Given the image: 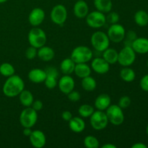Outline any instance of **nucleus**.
I'll return each mask as SVG.
<instances>
[{
    "label": "nucleus",
    "instance_id": "9d476101",
    "mask_svg": "<svg viewBox=\"0 0 148 148\" xmlns=\"http://www.w3.org/2000/svg\"><path fill=\"white\" fill-rule=\"evenodd\" d=\"M51 21L57 25H63L67 19V10L63 4H56L51 11Z\"/></svg>",
    "mask_w": 148,
    "mask_h": 148
},
{
    "label": "nucleus",
    "instance_id": "bb28decb",
    "mask_svg": "<svg viewBox=\"0 0 148 148\" xmlns=\"http://www.w3.org/2000/svg\"><path fill=\"white\" fill-rule=\"evenodd\" d=\"M81 85L84 90L87 91V92H92L96 88L97 82L95 78L90 75L86 77L82 78V81H81Z\"/></svg>",
    "mask_w": 148,
    "mask_h": 148
},
{
    "label": "nucleus",
    "instance_id": "ea45409f",
    "mask_svg": "<svg viewBox=\"0 0 148 148\" xmlns=\"http://www.w3.org/2000/svg\"><path fill=\"white\" fill-rule=\"evenodd\" d=\"M30 107H32L35 111H38L42 110V108H43V103L41 101H40V100H36V101H33Z\"/></svg>",
    "mask_w": 148,
    "mask_h": 148
},
{
    "label": "nucleus",
    "instance_id": "4468645a",
    "mask_svg": "<svg viewBox=\"0 0 148 148\" xmlns=\"http://www.w3.org/2000/svg\"><path fill=\"white\" fill-rule=\"evenodd\" d=\"M91 69L98 75H104L110 70V64L103 58L98 56L91 62Z\"/></svg>",
    "mask_w": 148,
    "mask_h": 148
},
{
    "label": "nucleus",
    "instance_id": "6e6552de",
    "mask_svg": "<svg viewBox=\"0 0 148 148\" xmlns=\"http://www.w3.org/2000/svg\"><path fill=\"white\" fill-rule=\"evenodd\" d=\"M85 19H86V23L88 25L92 28H101L103 27L106 23V15L104 13L98 10L88 13Z\"/></svg>",
    "mask_w": 148,
    "mask_h": 148
},
{
    "label": "nucleus",
    "instance_id": "6ab92c4d",
    "mask_svg": "<svg viewBox=\"0 0 148 148\" xmlns=\"http://www.w3.org/2000/svg\"><path fill=\"white\" fill-rule=\"evenodd\" d=\"M111 103V99L109 95L106 93L101 94L95 100L94 106L97 110L106 111Z\"/></svg>",
    "mask_w": 148,
    "mask_h": 148
},
{
    "label": "nucleus",
    "instance_id": "f257e3e1",
    "mask_svg": "<svg viewBox=\"0 0 148 148\" xmlns=\"http://www.w3.org/2000/svg\"><path fill=\"white\" fill-rule=\"evenodd\" d=\"M25 89V82L19 75H13L7 77L2 87V92L8 98L18 96Z\"/></svg>",
    "mask_w": 148,
    "mask_h": 148
},
{
    "label": "nucleus",
    "instance_id": "e433bc0d",
    "mask_svg": "<svg viewBox=\"0 0 148 148\" xmlns=\"http://www.w3.org/2000/svg\"><path fill=\"white\" fill-rule=\"evenodd\" d=\"M37 53H38V49L30 46V47L27 48V49H26L25 57L27 58V59L32 60V59H34L37 56Z\"/></svg>",
    "mask_w": 148,
    "mask_h": 148
},
{
    "label": "nucleus",
    "instance_id": "7ed1b4c3",
    "mask_svg": "<svg viewBox=\"0 0 148 148\" xmlns=\"http://www.w3.org/2000/svg\"><path fill=\"white\" fill-rule=\"evenodd\" d=\"M27 40L30 46L36 49H39L46 45L47 37L43 29L38 27H33L29 31L27 35Z\"/></svg>",
    "mask_w": 148,
    "mask_h": 148
},
{
    "label": "nucleus",
    "instance_id": "1a4fd4ad",
    "mask_svg": "<svg viewBox=\"0 0 148 148\" xmlns=\"http://www.w3.org/2000/svg\"><path fill=\"white\" fill-rule=\"evenodd\" d=\"M136 59V53L130 46H124L119 52L118 63L122 66H130L134 64Z\"/></svg>",
    "mask_w": 148,
    "mask_h": 148
},
{
    "label": "nucleus",
    "instance_id": "7c9ffc66",
    "mask_svg": "<svg viewBox=\"0 0 148 148\" xmlns=\"http://www.w3.org/2000/svg\"><path fill=\"white\" fill-rule=\"evenodd\" d=\"M94 111V107L89 104H83L78 108V114L82 118H90Z\"/></svg>",
    "mask_w": 148,
    "mask_h": 148
},
{
    "label": "nucleus",
    "instance_id": "2eb2a0df",
    "mask_svg": "<svg viewBox=\"0 0 148 148\" xmlns=\"http://www.w3.org/2000/svg\"><path fill=\"white\" fill-rule=\"evenodd\" d=\"M29 139L32 146L36 148H42L46 145V135L40 130H33Z\"/></svg>",
    "mask_w": 148,
    "mask_h": 148
},
{
    "label": "nucleus",
    "instance_id": "a18cd8bd",
    "mask_svg": "<svg viewBox=\"0 0 148 148\" xmlns=\"http://www.w3.org/2000/svg\"><path fill=\"white\" fill-rule=\"evenodd\" d=\"M8 0H0V4H3V3L6 2V1H7Z\"/></svg>",
    "mask_w": 148,
    "mask_h": 148
},
{
    "label": "nucleus",
    "instance_id": "c03bdc74",
    "mask_svg": "<svg viewBox=\"0 0 148 148\" xmlns=\"http://www.w3.org/2000/svg\"><path fill=\"white\" fill-rule=\"evenodd\" d=\"M102 148H116V146L114 144H111V143H106V144H104L103 145H102Z\"/></svg>",
    "mask_w": 148,
    "mask_h": 148
},
{
    "label": "nucleus",
    "instance_id": "09e8293b",
    "mask_svg": "<svg viewBox=\"0 0 148 148\" xmlns=\"http://www.w3.org/2000/svg\"><path fill=\"white\" fill-rule=\"evenodd\" d=\"M76 1H77V0H76Z\"/></svg>",
    "mask_w": 148,
    "mask_h": 148
},
{
    "label": "nucleus",
    "instance_id": "58836bf2",
    "mask_svg": "<svg viewBox=\"0 0 148 148\" xmlns=\"http://www.w3.org/2000/svg\"><path fill=\"white\" fill-rule=\"evenodd\" d=\"M140 86L143 91L148 92V75H145L141 78Z\"/></svg>",
    "mask_w": 148,
    "mask_h": 148
},
{
    "label": "nucleus",
    "instance_id": "39448f33",
    "mask_svg": "<svg viewBox=\"0 0 148 148\" xmlns=\"http://www.w3.org/2000/svg\"><path fill=\"white\" fill-rule=\"evenodd\" d=\"M19 120L23 128H32L38 121L37 111H35L32 107H25V108L20 113Z\"/></svg>",
    "mask_w": 148,
    "mask_h": 148
},
{
    "label": "nucleus",
    "instance_id": "79ce46f5",
    "mask_svg": "<svg viewBox=\"0 0 148 148\" xmlns=\"http://www.w3.org/2000/svg\"><path fill=\"white\" fill-rule=\"evenodd\" d=\"M32 132H33V130H31V128H28V127H25L24 130H23V134H24L25 137H30V134H32Z\"/></svg>",
    "mask_w": 148,
    "mask_h": 148
},
{
    "label": "nucleus",
    "instance_id": "de8ad7c7",
    "mask_svg": "<svg viewBox=\"0 0 148 148\" xmlns=\"http://www.w3.org/2000/svg\"><path fill=\"white\" fill-rule=\"evenodd\" d=\"M147 67H148V60H147Z\"/></svg>",
    "mask_w": 148,
    "mask_h": 148
},
{
    "label": "nucleus",
    "instance_id": "473e14b6",
    "mask_svg": "<svg viewBox=\"0 0 148 148\" xmlns=\"http://www.w3.org/2000/svg\"><path fill=\"white\" fill-rule=\"evenodd\" d=\"M137 38V33L134 30H129L128 32H126L125 36H124V38L123 40L124 46H130V47H132V43Z\"/></svg>",
    "mask_w": 148,
    "mask_h": 148
},
{
    "label": "nucleus",
    "instance_id": "cd10ccee",
    "mask_svg": "<svg viewBox=\"0 0 148 148\" xmlns=\"http://www.w3.org/2000/svg\"><path fill=\"white\" fill-rule=\"evenodd\" d=\"M120 77L126 82H132L136 77L135 72L129 66H124L120 71Z\"/></svg>",
    "mask_w": 148,
    "mask_h": 148
},
{
    "label": "nucleus",
    "instance_id": "5701e85b",
    "mask_svg": "<svg viewBox=\"0 0 148 148\" xmlns=\"http://www.w3.org/2000/svg\"><path fill=\"white\" fill-rule=\"evenodd\" d=\"M74 72L77 77L82 79L90 75L91 67L87 63L76 64Z\"/></svg>",
    "mask_w": 148,
    "mask_h": 148
},
{
    "label": "nucleus",
    "instance_id": "c85d7f7f",
    "mask_svg": "<svg viewBox=\"0 0 148 148\" xmlns=\"http://www.w3.org/2000/svg\"><path fill=\"white\" fill-rule=\"evenodd\" d=\"M134 20L137 25L145 27L148 24V13L145 10H138L134 14Z\"/></svg>",
    "mask_w": 148,
    "mask_h": 148
},
{
    "label": "nucleus",
    "instance_id": "a211bd4d",
    "mask_svg": "<svg viewBox=\"0 0 148 148\" xmlns=\"http://www.w3.org/2000/svg\"><path fill=\"white\" fill-rule=\"evenodd\" d=\"M27 77H28L29 80L33 83H42V82H44L46 79V73L45 72V69L35 68L29 72Z\"/></svg>",
    "mask_w": 148,
    "mask_h": 148
},
{
    "label": "nucleus",
    "instance_id": "2f4dec72",
    "mask_svg": "<svg viewBox=\"0 0 148 148\" xmlns=\"http://www.w3.org/2000/svg\"><path fill=\"white\" fill-rule=\"evenodd\" d=\"M84 145L87 148H98L100 146V143L98 139L92 135H88L84 139Z\"/></svg>",
    "mask_w": 148,
    "mask_h": 148
},
{
    "label": "nucleus",
    "instance_id": "c756f323",
    "mask_svg": "<svg viewBox=\"0 0 148 148\" xmlns=\"http://www.w3.org/2000/svg\"><path fill=\"white\" fill-rule=\"evenodd\" d=\"M15 73V69L12 64L8 62H4L0 65V74L2 76L9 77Z\"/></svg>",
    "mask_w": 148,
    "mask_h": 148
},
{
    "label": "nucleus",
    "instance_id": "423d86ee",
    "mask_svg": "<svg viewBox=\"0 0 148 148\" xmlns=\"http://www.w3.org/2000/svg\"><path fill=\"white\" fill-rule=\"evenodd\" d=\"M106 114L108 121L114 126H119L124 121V114L123 109L118 105H110L106 110Z\"/></svg>",
    "mask_w": 148,
    "mask_h": 148
},
{
    "label": "nucleus",
    "instance_id": "f03ea898",
    "mask_svg": "<svg viewBox=\"0 0 148 148\" xmlns=\"http://www.w3.org/2000/svg\"><path fill=\"white\" fill-rule=\"evenodd\" d=\"M90 43L95 51L102 53L110 46V39L107 33L98 30L92 33L90 38Z\"/></svg>",
    "mask_w": 148,
    "mask_h": 148
},
{
    "label": "nucleus",
    "instance_id": "412c9836",
    "mask_svg": "<svg viewBox=\"0 0 148 148\" xmlns=\"http://www.w3.org/2000/svg\"><path fill=\"white\" fill-rule=\"evenodd\" d=\"M69 129L75 133H81L85 130V122L82 117L75 116L69 121Z\"/></svg>",
    "mask_w": 148,
    "mask_h": 148
},
{
    "label": "nucleus",
    "instance_id": "f704fd0d",
    "mask_svg": "<svg viewBox=\"0 0 148 148\" xmlns=\"http://www.w3.org/2000/svg\"><path fill=\"white\" fill-rule=\"evenodd\" d=\"M119 14L116 12H108V14L106 15V23H109L110 25L118 23L119 21Z\"/></svg>",
    "mask_w": 148,
    "mask_h": 148
},
{
    "label": "nucleus",
    "instance_id": "9b49d317",
    "mask_svg": "<svg viewBox=\"0 0 148 148\" xmlns=\"http://www.w3.org/2000/svg\"><path fill=\"white\" fill-rule=\"evenodd\" d=\"M126 34V30L124 26L119 23L112 24L108 27L107 35L110 39V41L118 43L123 41Z\"/></svg>",
    "mask_w": 148,
    "mask_h": 148
},
{
    "label": "nucleus",
    "instance_id": "4be33fe9",
    "mask_svg": "<svg viewBox=\"0 0 148 148\" xmlns=\"http://www.w3.org/2000/svg\"><path fill=\"white\" fill-rule=\"evenodd\" d=\"M76 63L71 58H66L60 63V70L64 75H71L74 73Z\"/></svg>",
    "mask_w": 148,
    "mask_h": 148
},
{
    "label": "nucleus",
    "instance_id": "393cba45",
    "mask_svg": "<svg viewBox=\"0 0 148 148\" xmlns=\"http://www.w3.org/2000/svg\"><path fill=\"white\" fill-rule=\"evenodd\" d=\"M93 4L96 10L103 13L109 12L113 7L111 0H94Z\"/></svg>",
    "mask_w": 148,
    "mask_h": 148
},
{
    "label": "nucleus",
    "instance_id": "c9c22d12",
    "mask_svg": "<svg viewBox=\"0 0 148 148\" xmlns=\"http://www.w3.org/2000/svg\"><path fill=\"white\" fill-rule=\"evenodd\" d=\"M131 98L129 96H127V95H124V96L121 97V98H119L117 105H118L120 108H122V109H126V108H127L128 107H130V106L131 105Z\"/></svg>",
    "mask_w": 148,
    "mask_h": 148
},
{
    "label": "nucleus",
    "instance_id": "a878e982",
    "mask_svg": "<svg viewBox=\"0 0 148 148\" xmlns=\"http://www.w3.org/2000/svg\"><path fill=\"white\" fill-rule=\"evenodd\" d=\"M18 96L20 103L25 107H30L34 101L33 93L27 90H23Z\"/></svg>",
    "mask_w": 148,
    "mask_h": 148
},
{
    "label": "nucleus",
    "instance_id": "b1692460",
    "mask_svg": "<svg viewBox=\"0 0 148 148\" xmlns=\"http://www.w3.org/2000/svg\"><path fill=\"white\" fill-rule=\"evenodd\" d=\"M118 55L119 52L113 48H109L106 49L105 51L102 52V57L111 64H114L118 62Z\"/></svg>",
    "mask_w": 148,
    "mask_h": 148
},
{
    "label": "nucleus",
    "instance_id": "37998d69",
    "mask_svg": "<svg viewBox=\"0 0 148 148\" xmlns=\"http://www.w3.org/2000/svg\"><path fill=\"white\" fill-rule=\"evenodd\" d=\"M132 148H147V145H145L144 143H137L133 145L132 146Z\"/></svg>",
    "mask_w": 148,
    "mask_h": 148
},
{
    "label": "nucleus",
    "instance_id": "a19ab883",
    "mask_svg": "<svg viewBox=\"0 0 148 148\" xmlns=\"http://www.w3.org/2000/svg\"><path fill=\"white\" fill-rule=\"evenodd\" d=\"M62 117L65 121H67V122H69V121L72 119V118L73 117V116H72V114L70 112V111H64L62 112Z\"/></svg>",
    "mask_w": 148,
    "mask_h": 148
},
{
    "label": "nucleus",
    "instance_id": "f8f14e48",
    "mask_svg": "<svg viewBox=\"0 0 148 148\" xmlns=\"http://www.w3.org/2000/svg\"><path fill=\"white\" fill-rule=\"evenodd\" d=\"M57 85L59 90L62 93L67 95L69 92L75 89V82L70 75H64V76H62L58 81Z\"/></svg>",
    "mask_w": 148,
    "mask_h": 148
},
{
    "label": "nucleus",
    "instance_id": "0eeeda50",
    "mask_svg": "<svg viewBox=\"0 0 148 148\" xmlns=\"http://www.w3.org/2000/svg\"><path fill=\"white\" fill-rule=\"evenodd\" d=\"M108 119L106 112L97 110L90 116V123L92 128L97 131H101L106 128L108 124Z\"/></svg>",
    "mask_w": 148,
    "mask_h": 148
},
{
    "label": "nucleus",
    "instance_id": "dca6fc26",
    "mask_svg": "<svg viewBox=\"0 0 148 148\" xmlns=\"http://www.w3.org/2000/svg\"><path fill=\"white\" fill-rule=\"evenodd\" d=\"M73 12L75 17H77V18H85L89 13L88 4L84 0H77L74 5Z\"/></svg>",
    "mask_w": 148,
    "mask_h": 148
},
{
    "label": "nucleus",
    "instance_id": "aec40b11",
    "mask_svg": "<svg viewBox=\"0 0 148 148\" xmlns=\"http://www.w3.org/2000/svg\"><path fill=\"white\" fill-rule=\"evenodd\" d=\"M55 52L52 48L43 46L38 49L37 56L43 62H50L54 58Z\"/></svg>",
    "mask_w": 148,
    "mask_h": 148
},
{
    "label": "nucleus",
    "instance_id": "49530a36",
    "mask_svg": "<svg viewBox=\"0 0 148 148\" xmlns=\"http://www.w3.org/2000/svg\"><path fill=\"white\" fill-rule=\"evenodd\" d=\"M146 132H147V136H148V124H147V127H146Z\"/></svg>",
    "mask_w": 148,
    "mask_h": 148
},
{
    "label": "nucleus",
    "instance_id": "4c0bfd02",
    "mask_svg": "<svg viewBox=\"0 0 148 148\" xmlns=\"http://www.w3.org/2000/svg\"><path fill=\"white\" fill-rule=\"evenodd\" d=\"M67 97H68V99L70 101L72 102H77L78 101H79L81 98V95L78 91L75 90H73L72 91H71L70 92L67 94Z\"/></svg>",
    "mask_w": 148,
    "mask_h": 148
},
{
    "label": "nucleus",
    "instance_id": "8fccbe9b",
    "mask_svg": "<svg viewBox=\"0 0 148 148\" xmlns=\"http://www.w3.org/2000/svg\"><path fill=\"white\" fill-rule=\"evenodd\" d=\"M147 25H148V24H147Z\"/></svg>",
    "mask_w": 148,
    "mask_h": 148
},
{
    "label": "nucleus",
    "instance_id": "20e7f679",
    "mask_svg": "<svg viewBox=\"0 0 148 148\" xmlns=\"http://www.w3.org/2000/svg\"><path fill=\"white\" fill-rule=\"evenodd\" d=\"M93 56V52L89 47L79 46L75 47L71 53L70 58L76 64L88 63Z\"/></svg>",
    "mask_w": 148,
    "mask_h": 148
},
{
    "label": "nucleus",
    "instance_id": "72a5a7b5",
    "mask_svg": "<svg viewBox=\"0 0 148 148\" xmlns=\"http://www.w3.org/2000/svg\"><path fill=\"white\" fill-rule=\"evenodd\" d=\"M58 77L54 75H46V78L44 81L45 85L48 89L52 90L55 88L57 85Z\"/></svg>",
    "mask_w": 148,
    "mask_h": 148
},
{
    "label": "nucleus",
    "instance_id": "f3484780",
    "mask_svg": "<svg viewBox=\"0 0 148 148\" xmlns=\"http://www.w3.org/2000/svg\"><path fill=\"white\" fill-rule=\"evenodd\" d=\"M132 48L135 53L140 54L148 53V38L144 37H137L132 43Z\"/></svg>",
    "mask_w": 148,
    "mask_h": 148
},
{
    "label": "nucleus",
    "instance_id": "ddd939ff",
    "mask_svg": "<svg viewBox=\"0 0 148 148\" xmlns=\"http://www.w3.org/2000/svg\"><path fill=\"white\" fill-rule=\"evenodd\" d=\"M46 14L43 9L36 7L33 9L28 15V21L33 27H38L44 21Z\"/></svg>",
    "mask_w": 148,
    "mask_h": 148
}]
</instances>
